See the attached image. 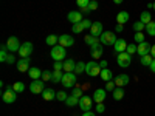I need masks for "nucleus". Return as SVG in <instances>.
I'll return each mask as SVG.
<instances>
[{
	"mask_svg": "<svg viewBox=\"0 0 155 116\" xmlns=\"http://www.w3.org/2000/svg\"><path fill=\"white\" fill-rule=\"evenodd\" d=\"M71 96L81 99V98L84 96V93H82V90H81V88H73V90H71Z\"/></svg>",
	"mask_w": 155,
	"mask_h": 116,
	"instance_id": "37998d69",
	"label": "nucleus"
},
{
	"mask_svg": "<svg viewBox=\"0 0 155 116\" xmlns=\"http://www.w3.org/2000/svg\"><path fill=\"white\" fill-rule=\"evenodd\" d=\"M45 90V82L42 79H34L31 84H30V92L34 93V95H39V93H42Z\"/></svg>",
	"mask_w": 155,
	"mask_h": 116,
	"instance_id": "0eeeda50",
	"label": "nucleus"
},
{
	"mask_svg": "<svg viewBox=\"0 0 155 116\" xmlns=\"http://www.w3.org/2000/svg\"><path fill=\"white\" fill-rule=\"evenodd\" d=\"M102 33H104V31H102V23L101 22H93L92 28H90V34L95 36V37H101Z\"/></svg>",
	"mask_w": 155,
	"mask_h": 116,
	"instance_id": "a211bd4d",
	"label": "nucleus"
},
{
	"mask_svg": "<svg viewBox=\"0 0 155 116\" xmlns=\"http://www.w3.org/2000/svg\"><path fill=\"white\" fill-rule=\"evenodd\" d=\"M41 79H42L44 82H48V81H51V79H53V71H44Z\"/></svg>",
	"mask_w": 155,
	"mask_h": 116,
	"instance_id": "58836bf2",
	"label": "nucleus"
},
{
	"mask_svg": "<svg viewBox=\"0 0 155 116\" xmlns=\"http://www.w3.org/2000/svg\"><path fill=\"white\" fill-rule=\"evenodd\" d=\"M141 60V65H144V67H149L150 63H152V60H153V57L150 56V54H147V56H143L140 59Z\"/></svg>",
	"mask_w": 155,
	"mask_h": 116,
	"instance_id": "2f4dec72",
	"label": "nucleus"
},
{
	"mask_svg": "<svg viewBox=\"0 0 155 116\" xmlns=\"http://www.w3.org/2000/svg\"><path fill=\"white\" fill-rule=\"evenodd\" d=\"M20 47H22V44H20V40L16 37V36H12V37H9L8 39V42H6V48L11 51V53H19V50H20Z\"/></svg>",
	"mask_w": 155,
	"mask_h": 116,
	"instance_id": "6e6552de",
	"label": "nucleus"
},
{
	"mask_svg": "<svg viewBox=\"0 0 155 116\" xmlns=\"http://www.w3.org/2000/svg\"><path fill=\"white\" fill-rule=\"evenodd\" d=\"M33 50H34V47L31 42H25V44H22V47L19 50V54H20V57H30L33 54Z\"/></svg>",
	"mask_w": 155,
	"mask_h": 116,
	"instance_id": "1a4fd4ad",
	"label": "nucleus"
},
{
	"mask_svg": "<svg viewBox=\"0 0 155 116\" xmlns=\"http://www.w3.org/2000/svg\"><path fill=\"white\" fill-rule=\"evenodd\" d=\"M107 96V90L106 88H96L93 92V101L96 102V104H101V102H104Z\"/></svg>",
	"mask_w": 155,
	"mask_h": 116,
	"instance_id": "9b49d317",
	"label": "nucleus"
},
{
	"mask_svg": "<svg viewBox=\"0 0 155 116\" xmlns=\"http://www.w3.org/2000/svg\"><path fill=\"white\" fill-rule=\"evenodd\" d=\"M82 116H95V113H93V111H84Z\"/></svg>",
	"mask_w": 155,
	"mask_h": 116,
	"instance_id": "5fc2aeb1",
	"label": "nucleus"
},
{
	"mask_svg": "<svg viewBox=\"0 0 155 116\" xmlns=\"http://www.w3.org/2000/svg\"><path fill=\"white\" fill-rule=\"evenodd\" d=\"M84 71H85V63H84V62H76L74 73H76V74H82Z\"/></svg>",
	"mask_w": 155,
	"mask_h": 116,
	"instance_id": "473e14b6",
	"label": "nucleus"
},
{
	"mask_svg": "<svg viewBox=\"0 0 155 116\" xmlns=\"http://www.w3.org/2000/svg\"><path fill=\"white\" fill-rule=\"evenodd\" d=\"M140 20L143 22L144 25H147L149 22H152V16H150V12H149V11H143V12H141V16H140Z\"/></svg>",
	"mask_w": 155,
	"mask_h": 116,
	"instance_id": "bb28decb",
	"label": "nucleus"
},
{
	"mask_svg": "<svg viewBox=\"0 0 155 116\" xmlns=\"http://www.w3.org/2000/svg\"><path fill=\"white\" fill-rule=\"evenodd\" d=\"M54 70L56 71H62L64 70V62L62 60H54Z\"/></svg>",
	"mask_w": 155,
	"mask_h": 116,
	"instance_id": "a18cd8bd",
	"label": "nucleus"
},
{
	"mask_svg": "<svg viewBox=\"0 0 155 116\" xmlns=\"http://www.w3.org/2000/svg\"><path fill=\"white\" fill-rule=\"evenodd\" d=\"M90 2H92V0H76V5L79 6V9H82V8L88 6V5H90Z\"/></svg>",
	"mask_w": 155,
	"mask_h": 116,
	"instance_id": "79ce46f5",
	"label": "nucleus"
},
{
	"mask_svg": "<svg viewBox=\"0 0 155 116\" xmlns=\"http://www.w3.org/2000/svg\"><path fill=\"white\" fill-rule=\"evenodd\" d=\"M150 48H152L150 44H147V42H141V44H138V47H137V53L140 54V57L147 56V54H150Z\"/></svg>",
	"mask_w": 155,
	"mask_h": 116,
	"instance_id": "f8f14e48",
	"label": "nucleus"
},
{
	"mask_svg": "<svg viewBox=\"0 0 155 116\" xmlns=\"http://www.w3.org/2000/svg\"><path fill=\"white\" fill-rule=\"evenodd\" d=\"M65 104L68 105V107H74L76 104H79V98H74V96H68L67 98V101H65Z\"/></svg>",
	"mask_w": 155,
	"mask_h": 116,
	"instance_id": "c85d7f7f",
	"label": "nucleus"
},
{
	"mask_svg": "<svg viewBox=\"0 0 155 116\" xmlns=\"http://www.w3.org/2000/svg\"><path fill=\"white\" fill-rule=\"evenodd\" d=\"M115 88H116V84H115L113 81H109V82H106V90H107V92H113Z\"/></svg>",
	"mask_w": 155,
	"mask_h": 116,
	"instance_id": "c03bdc74",
	"label": "nucleus"
},
{
	"mask_svg": "<svg viewBox=\"0 0 155 116\" xmlns=\"http://www.w3.org/2000/svg\"><path fill=\"white\" fill-rule=\"evenodd\" d=\"M65 54H67L65 47H62L59 44L54 45V47H51V51H50L51 59H54V60H64V59H65Z\"/></svg>",
	"mask_w": 155,
	"mask_h": 116,
	"instance_id": "f257e3e1",
	"label": "nucleus"
},
{
	"mask_svg": "<svg viewBox=\"0 0 155 116\" xmlns=\"http://www.w3.org/2000/svg\"><path fill=\"white\" fill-rule=\"evenodd\" d=\"M92 25H93V22H92V20H88V19H84V20H82V27H84V30L92 28Z\"/></svg>",
	"mask_w": 155,
	"mask_h": 116,
	"instance_id": "49530a36",
	"label": "nucleus"
},
{
	"mask_svg": "<svg viewBox=\"0 0 155 116\" xmlns=\"http://www.w3.org/2000/svg\"><path fill=\"white\" fill-rule=\"evenodd\" d=\"M61 84L65 87V88H71L76 84V73H73V71L71 73H64Z\"/></svg>",
	"mask_w": 155,
	"mask_h": 116,
	"instance_id": "423d86ee",
	"label": "nucleus"
},
{
	"mask_svg": "<svg viewBox=\"0 0 155 116\" xmlns=\"http://www.w3.org/2000/svg\"><path fill=\"white\" fill-rule=\"evenodd\" d=\"M102 51H104V50H102V47H95V48H92V57L93 59H101V56H102Z\"/></svg>",
	"mask_w": 155,
	"mask_h": 116,
	"instance_id": "cd10ccee",
	"label": "nucleus"
},
{
	"mask_svg": "<svg viewBox=\"0 0 155 116\" xmlns=\"http://www.w3.org/2000/svg\"><path fill=\"white\" fill-rule=\"evenodd\" d=\"M101 79L104 81V82H109V81H112L113 79V73H112V70H109V68H104V70H101Z\"/></svg>",
	"mask_w": 155,
	"mask_h": 116,
	"instance_id": "4be33fe9",
	"label": "nucleus"
},
{
	"mask_svg": "<svg viewBox=\"0 0 155 116\" xmlns=\"http://www.w3.org/2000/svg\"><path fill=\"white\" fill-rule=\"evenodd\" d=\"M62 76H64V73L62 71H53V79H51V81H53L54 84H59L61 81H62Z\"/></svg>",
	"mask_w": 155,
	"mask_h": 116,
	"instance_id": "72a5a7b5",
	"label": "nucleus"
},
{
	"mask_svg": "<svg viewBox=\"0 0 155 116\" xmlns=\"http://www.w3.org/2000/svg\"><path fill=\"white\" fill-rule=\"evenodd\" d=\"M129 81H130V77H129L127 74H118L113 79V82L116 84V87H126L129 84Z\"/></svg>",
	"mask_w": 155,
	"mask_h": 116,
	"instance_id": "f3484780",
	"label": "nucleus"
},
{
	"mask_svg": "<svg viewBox=\"0 0 155 116\" xmlns=\"http://www.w3.org/2000/svg\"><path fill=\"white\" fill-rule=\"evenodd\" d=\"M104 110H106V107H104L102 102H101V104H96V111L98 113H104Z\"/></svg>",
	"mask_w": 155,
	"mask_h": 116,
	"instance_id": "8fccbe9b",
	"label": "nucleus"
},
{
	"mask_svg": "<svg viewBox=\"0 0 155 116\" xmlns=\"http://www.w3.org/2000/svg\"><path fill=\"white\" fill-rule=\"evenodd\" d=\"M71 31H73L74 34H79V33H82V31H84L82 22H79V23H73V25H71Z\"/></svg>",
	"mask_w": 155,
	"mask_h": 116,
	"instance_id": "c756f323",
	"label": "nucleus"
},
{
	"mask_svg": "<svg viewBox=\"0 0 155 116\" xmlns=\"http://www.w3.org/2000/svg\"><path fill=\"white\" fill-rule=\"evenodd\" d=\"M153 11H155V3H153Z\"/></svg>",
	"mask_w": 155,
	"mask_h": 116,
	"instance_id": "052dcab7",
	"label": "nucleus"
},
{
	"mask_svg": "<svg viewBox=\"0 0 155 116\" xmlns=\"http://www.w3.org/2000/svg\"><path fill=\"white\" fill-rule=\"evenodd\" d=\"M74 68H76V62L73 59H65L64 60V71L65 73H74Z\"/></svg>",
	"mask_w": 155,
	"mask_h": 116,
	"instance_id": "aec40b11",
	"label": "nucleus"
},
{
	"mask_svg": "<svg viewBox=\"0 0 155 116\" xmlns=\"http://www.w3.org/2000/svg\"><path fill=\"white\" fill-rule=\"evenodd\" d=\"M30 57H20L19 60H17V70L20 71V73H25V71H30Z\"/></svg>",
	"mask_w": 155,
	"mask_h": 116,
	"instance_id": "ddd939ff",
	"label": "nucleus"
},
{
	"mask_svg": "<svg viewBox=\"0 0 155 116\" xmlns=\"http://www.w3.org/2000/svg\"><path fill=\"white\" fill-rule=\"evenodd\" d=\"M45 42H47V45H50V47H54V45L59 44V37H58L56 34H50V36H47Z\"/></svg>",
	"mask_w": 155,
	"mask_h": 116,
	"instance_id": "393cba45",
	"label": "nucleus"
},
{
	"mask_svg": "<svg viewBox=\"0 0 155 116\" xmlns=\"http://www.w3.org/2000/svg\"><path fill=\"white\" fill-rule=\"evenodd\" d=\"M67 19H68V22H71V25H73V23H79V22L84 20L81 11H70L68 16H67Z\"/></svg>",
	"mask_w": 155,
	"mask_h": 116,
	"instance_id": "dca6fc26",
	"label": "nucleus"
},
{
	"mask_svg": "<svg viewBox=\"0 0 155 116\" xmlns=\"http://www.w3.org/2000/svg\"><path fill=\"white\" fill-rule=\"evenodd\" d=\"M146 28V25L141 22V20H138V22H134V30L137 31V33H140V31H143Z\"/></svg>",
	"mask_w": 155,
	"mask_h": 116,
	"instance_id": "c9c22d12",
	"label": "nucleus"
},
{
	"mask_svg": "<svg viewBox=\"0 0 155 116\" xmlns=\"http://www.w3.org/2000/svg\"><path fill=\"white\" fill-rule=\"evenodd\" d=\"M101 70L102 68L99 67V62H96V60H90L85 63V73L88 76H98V74H101Z\"/></svg>",
	"mask_w": 155,
	"mask_h": 116,
	"instance_id": "20e7f679",
	"label": "nucleus"
},
{
	"mask_svg": "<svg viewBox=\"0 0 155 116\" xmlns=\"http://www.w3.org/2000/svg\"><path fill=\"white\" fill-rule=\"evenodd\" d=\"M59 45H62V47H73L74 45V39L70 36V34H62V36H59Z\"/></svg>",
	"mask_w": 155,
	"mask_h": 116,
	"instance_id": "2eb2a0df",
	"label": "nucleus"
},
{
	"mask_svg": "<svg viewBox=\"0 0 155 116\" xmlns=\"http://www.w3.org/2000/svg\"><path fill=\"white\" fill-rule=\"evenodd\" d=\"M85 44H87L90 48H95V47H98V45L101 44V40H99V37H95V36H92V34H88V36H85Z\"/></svg>",
	"mask_w": 155,
	"mask_h": 116,
	"instance_id": "6ab92c4d",
	"label": "nucleus"
},
{
	"mask_svg": "<svg viewBox=\"0 0 155 116\" xmlns=\"http://www.w3.org/2000/svg\"><path fill=\"white\" fill-rule=\"evenodd\" d=\"M137 47L138 45H134V44H129L127 45V50H126V53H129L130 56H134L135 53H137Z\"/></svg>",
	"mask_w": 155,
	"mask_h": 116,
	"instance_id": "ea45409f",
	"label": "nucleus"
},
{
	"mask_svg": "<svg viewBox=\"0 0 155 116\" xmlns=\"http://www.w3.org/2000/svg\"><path fill=\"white\" fill-rule=\"evenodd\" d=\"M127 42L124 40V39L121 37V39H116V42H115V45H113V50H115V53L116 54H120V53H124V51L127 50Z\"/></svg>",
	"mask_w": 155,
	"mask_h": 116,
	"instance_id": "4468645a",
	"label": "nucleus"
},
{
	"mask_svg": "<svg viewBox=\"0 0 155 116\" xmlns=\"http://www.w3.org/2000/svg\"><path fill=\"white\" fill-rule=\"evenodd\" d=\"M134 40H135L137 44H141V42H146V39H144V34H143V31H140V33H137V34L134 36Z\"/></svg>",
	"mask_w": 155,
	"mask_h": 116,
	"instance_id": "e433bc0d",
	"label": "nucleus"
},
{
	"mask_svg": "<svg viewBox=\"0 0 155 116\" xmlns=\"http://www.w3.org/2000/svg\"><path fill=\"white\" fill-rule=\"evenodd\" d=\"M78 105L81 107L82 111H90V110H92V105H93V99L90 96H82L79 99V104H78Z\"/></svg>",
	"mask_w": 155,
	"mask_h": 116,
	"instance_id": "9d476101",
	"label": "nucleus"
},
{
	"mask_svg": "<svg viewBox=\"0 0 155 116\" xmlns=\"http://www.w3.org/2000/svg\"><path fill=\"white\" fill-rule=\"evenodd\" d=\"M147 8H149V9H152V8H153V3H152V2H150V3H147Z\"/></svg>",
	"mask_w": 155,
	"mask_h": 116,
	"instance_id": "bf43d9fd",
	"label": "nucleus"
},
{
	"mask_svg": "<svg viewBox=\"0 0 155 116\" xmlns=\"http://www.w3.org/2000/svg\"><path fill=\"white\" fill-rule=\"evenodd\" d=\"M81 12H85V14H87V12H92V11H90V8H88V6H85V8H82V9H81Z\"/></svg>",
	"mask_w": 155,
	"mask_h": 116,
	"instance_id": "4d7b16f0",
	"label": "nucleus"
},
{
	"mask_svg": "<svg viewBox=\"0 0 155 116\" xmlns=\"http://www.w3.org/2000/svg\"><path fill=\"white\" fill-rule=\"evenodd\" d=\"M42 73L44 71H41L37 67H33V68H30V71H28V76L31 77V79L34 81V79H41L42 77Z\"/></svg>",
	"mask_w": 155,
	"mask_h": 116,
	"instance_id": "b1692460",
	"label": "nucleus"
},
{
	"mask_svg": "<svg viewBox=\"0 0 155 116\" xmlns=\"http://www.w3.org/2000/svg\"><path fill=\"white\" fill-rule=\"evenodd\" d=\"M116 33L115 31H104L101 34V37H99V40H101V44L102 45H115V42H116Z\"/></svg>",
	"mask_w": 155,
	"mask_h": 116,
	"instance_id": "f03ea898",
	"label": "nucleus"
},
{
	"mask_svg": "<svg viewBox=\"0 0 155 116\" xmlns=\"http://www.w3.org/2000/svg\"><path fill=\"white\" fill-rule=\"evenodd\" d=\"M146 33L149 36H155V22H149L146 25Z\"/></svg>",
	"mask_w": 155,
	"mask_h": 116,
	"instance_id": "f704fd0d",
	"label": "nucleus"
},
{
	"mask_svg": "<svg viewBox=\"0 0 155 116\" xmlns=\"http://www.w3.org/2000/svg\"><path fill=\"white\" fill-rule=\"evenodd\" d=\"M113 3H116V5H121V3H123V0H113Z\"/></svg>",
	"mask_w": 155,
	"mask_h": 116,
	"instance_id": "13d9d810",
	"label": "nucleus"
},
{
	"mask_svg": "<svg viewBox=\"0 0 155 116\" xmlns=\"http://www.w3.org/2000/svg\"><path fill=\"white\" fill-rule=\"evenodd\" d=\"M149 68H150V71H152V73H155V59L152 60V63L149 65Z\"/></svg>",
	"mask_w": 155,
	"mask_h": 116,
	"instance_id": "864d4df0",
	"label": "nucleus"
},
{
	"mask_svg": "<svg viewBox=\"0 0 155 116\" xmlns=\"http://www.w3.org/2000/svg\"><path fill=\"white\" fill-rule=\"evenodd\" d=\"M67 98H68V95H67L65 92H58V93H56V99H58V101L65 102V101H67Z\"/></svg>",
	"mask_w": 155,
	"mask_h": 116,
	"instance_id": "a19ab883",
	"label": "nucleus"
},
{
	"mask_svg": "<svg viewBox=\"0 0 155 116\" xmlns=\"http://www.w3.org/2000/svg\"><path fill=\"white\" fill-rule=\"evenodd\" d=\"M112 93H113V99H115V101H121V99L124 98V90H123V87H116Z\"/></svg>",
	"mask_w": 155,
	"mask_h": 116,
	"instance_id": "a878e982",
	"label": "nucleus"
},
{
	"mask_svg": "<svg viewBox=\"0 0 155 116\" xmlns=\"http://www.w3.org/2000/svg\"><path fill=\"white\" fill-rule=\"evenodd\" d=\"M6 63H9V65H11V63H17V60H16V57L12 56V54H8V57H6Z\"/></svg>",
	"mask_w": 155,
	"mask_h": 116,
	"instance_id": "09e8293b",
	"label": "nucleus"
},
{
	"mask_svg": "<svg viewBox=\"0 0 155 116\" xmlns=\"http://www.w3.org/2000/svg\"><path fill=\"white\" fill-rule=\"evenodd\" d=\"M116 63H118L121 68H127L132 63V56L129 53H126V51H124V53L116 54Z\"/></svg>",
	"mask_w": 155,
	"mask_h": 116,
	"instance_id": "39448f33",
	"label": "nucleus"
},
{
	"mask_svg": "<svg viewBox=\"0 0 155 116\" xmlns=\"http://www.w3.org/2000/svg\"><path fill=\"white\" fill-rule=\"evenodd\" d=\"M6 57H8V48H6V45H2L0 47V60L6 62Z\"/></svg>",
	"mask_w": 155,
	"mask_h": 116,
	"instance_id": "7c9ffc66",
	"label": "nucleus"
},
{
	"mask_svg": "<svg viewBox=\"0 0 155 116\" xmlns=\"http://www.w3.org/2000/svg\"><path fill=\"white\" fill-rule=\"evenodd\" d=\"M12 88H14V92L22 93L25 90V85H23V82H14V84H12Z\"/></svg>",
	"mask_w": 155,
	"mask_h": 116,
	"instance_id": "4c0bfd02",
	"label": "nucleus"
},
{
	"mask_svg": "<svg viewBox=\"0 0 155 116\" xmlns=\"http://www.w3.org/2000/svg\"><path fill=\"white\" fill-rule=\"evenodd\" d=\"M115 33H123V25H121V23H118V25L115 27Z\"/></svg>",
	"mask_w": 155,
	"mask_h": 116,
	"instance_id": "3c124183",
	"label": "nucleus"
},
{
	"mask_svg": "<svg viewBox=\"0 0 155 116\" xmlns=\"http://www.w3.org/2000/svg\"><path fill=\"white\" fill-rule=\"evenodd\" d=\"M17 95L19 93L14 92V88H12V85H11V87H6V90H5L3 95H2V99H3L5 104H12V102H16Z\"/></svg>",
	"mask_w": 155,
	"mask_h": 116,
	"instance_id": "7ed1b4c3",
	"label": "nucleus"
},
{
	"mask_svg": "<svg viewBox=\"0 0 155 116\" xmlns=\"http://www.w3.org/2000/svg\"><path fill=\"white\" fill-rule=\"evenodd\" d=\"M99 67L104 70V68H107V60H99Z\"/></svg>",
	"mask_w": 155,
	"mask_h": 116,
	"instance_id": "603ef678",
	"label": "nucleus"
},
{
	"mask_svg": "<svg viewBox=\"0 0 155 116\" xmlns=\"http://www.w3.org/2000/svg\"><path fill=\"white\" fill-rule=\"evenodd\" d=\"M150 56L155 59V45H152V48H150Z\"/></svg>",
	"mask_w": 155,
	"mask_h": 116,
	"instance_id": "6e6d98bb",
	"label": "nucleus"
},
{
	"mask_svg": "<svg viewBox=\"0 0 155 116\" xmlns=\"http://www.w3.org/2000/svg\"><path fill=\"white\" fill-rule=\"evenodd\" d=\"M42 98L45 101H53V99H56V92L53 88H45L42 92Z\"/></svg>",
	"mask_w": 155,
	"mask_h": 116,
	"instance_id": "412c9836",
	"label": "nucleus"
},
{
	"mask_svg": "<svg viewBox=\"0 0 155 116\" xmlns=\"http://www.w3.org/2000/svg\"><path fill=\"white\" fill-rule=\"evenodd\" d=\"M88 8H90V11H96L98 9V2H96V0H92L90 5H88Z\"/></svg>",
	"mask_w": 155,
	"mask_h": 116,
	"instance_id": "de8ad7c7",
	"label": "nucleus"
},
{
	"mask_svg": "<svg viewBox=\"0 0 155 116\" xmlns=\"http://www.w3.org/2000/svg\"><path fill=\"white\" fill-rule=\"evenodd\" d=\"M129 19H130V16H129L127 11H121V12H118V16H116V22L121 23V25H124L126 22H129Z\"/></svg>",
	"mask_w": 155,
	"mask_h": 116,
	"instance_id": "5701e85b",
	"label": "nucleus"
}]
</instances>
